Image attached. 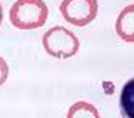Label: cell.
I'll return each mask as SVG.
<instances>
[{"label": "cell", "mask_w": 134, "mask_h": 118, "mask_svg": "<svg viewBox=\"0 0 134 118\" xmlns=\"http://www.w3.org/2000/svg\"><path fill=\"white\" fill-rule=\"evenodd\" d=\"M2 17H4V9H2V4H0V25H2Z\"/></svg>", "instance_id": "obj_8"}, {"label": "cell", "mask_w": 134, "mask_h": 118, "mask_svg": "<svg viewBox=\"0 0 134 118\" xmlns=\"http://www.w3.org/2000/svg\"><path fill=\"white\" fill-rule=\"evenodd\" d=\"M42 45L45 52L56 59H68L79 52V38L73 31L66 30L65 26H52L42 37Z\"/></svg>", "instance_id": "obj_2"}, {"label": "cell", "mask_w": 134, "mask_h": 118, "mask_svg": "<svg viewBox=\"0 0 134 118\" xmlns=\"http://www.w3.org/2000/svg\"><path fill=\"white\" fill-rule=\"evenodd\" d=\"M66 118H99V111L94 104L85 103V101H77L70 106Z\"/></svg>", "instance_id": "obj_6"}, {"label": "cell", "mask_w": 134, "mask_h": 118, "mask_svg": "<svg viewBox=\"0 0 134 118\" xmlns=\"http://www.w3.org/2000/svg\"><path fill=\"white\" fill-rule=\"evenodd\" d=\"M59 10L70 25L85 26L98 16V0H63Z\"/></svg>", "instance_id": "obj_3"}, {"label": "cell", "mask_w": 134, "mask_h": 118, "mask_svg": "<svg viewBox=\"0 0 134 118\" xmlns=\"http://www.w3.org/2000/svg\"><path fill=\"white\" fill-rule=\"evenodd\" d=\"M119 106H120L122 118H134V78H131L122 87Z\"/></svg>", "instance_id": "obj_5"}, {"label": "cell", "mask_w": 134, "mask_h": 118, "mask_svg": "<svg viewBox=\"0 0 134 118\" xmlns=\"http://www.w3.org/2000/svg\"><path fill=\"white\" fill-rule=\"evenodd\" d=\"M7 76H9V64L5 63L4 57H0V87L5 84Z\"/></svg>", "instance_id": "obj_7"}, {"label": "cell", "mask_w": 134, "mask_h": 118, "mask_svg": "<svg viewBox=\"0 0 134 118\" xmlns=\"http://www.w3.org/2000/svg\"><path fill=\"white\" fill-rule=\"evenodd\" d=\"M49 9L44 0H16L9 10L10 25L18 30H37L45 25Z\"/></svg>", "instance_id": "obj_1"}, {"label": "cell", "mask_w": 134, "mask_h": 118, "mask_svg": "<svg viewBox=\"0 0 134 118\" xmlns=\"http://www.w3.org/2000/svg\"><path fill=\"white\" fill-rule=\"evenodd\" d=\"M115 31L124 42L134 44V4H129L122 9L115 23Z\"/></svg>", "instance_id": "obj_4"}]
</instances>
